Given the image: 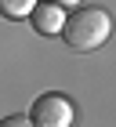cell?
I'll use <instances>...</instances> for the list:
<instances>
[{"instance_id":"obj_1","label":"cell","mask_w":116,"mask_h":127,"mask_svg":"<svg viewBox=\"0 0 116 127\" xmlns=\"http://www.w3.org/2000/svg\"><path fill=\"white\" fill-rule=\"evenodd\" d=\"M58 36L65 40L69 51H80V55L98 51L109 36H113V15H109L105 7H94V4H87V7L76 4V7L65 15Z\"/></svg>"},{"instance_id":"obj_2","label":"cell","mask_w":116,"mask_h":127,"mask_svg":"<svg viewBox=\"0 0 116 127\" xmlns=\"http://www.w3.org/2000/svg\"><path fill=\"white\" fill-rule=\"evenodd\" d=\"M29 120L36 127H69L76 120V109L69 102L65 95H58V91H47V95H40L33 105H29Z\"/></svg>"},{"instance_id":"obj_3","label":"cell","mask_w":116,"mask_h":127,"mask_svg":"<svg viewBox=\"0 0 116 127\" xmlns=\"http://www.w3.org/2000/svg\"><path fill=\"white\" fill-rule=\"evenodd\" d=\"M29 22L40 36H58L62 33V22H65V7H58L51 0H36V7L29 11Z\"/></svg>"},{"instance_id":"obj_4","label":"cell","mask_w":116,"mask_h":127,"mask_svg":"<svg viewBox=\"0 0 116 127\" xmlns=\"http://www.w3.org/2000/svg\"><path fill=\"white\" fill-rule=\"evenodd\" d=\"M36 7V0H0V15L11 22H18V18H29V11Z\"/></svg>"},{"instance_id":"obj_5","label":"cell","mask_w":116,"mask_h":127,"mask_svg":"<svg viewBox=\"0 0 116 127\" xmlns=\"http://www.w3.org/2000/svg\"><path fill=\"white\" fill-rule=\"evenodd\" d=\"M0 127H36V124L29 120V113H11V116L0 120Z\"/></svg>"},{"instance_id":"obj_6","label":"cell","mask_w":116,"mask_h":127,"mask_svg":"<svg viewBox=\"0 0 116 127\" xmlns=\"http://www.w3.org/2000/svg\"><path fill=\"white\" fill-rule=\"evenodd\" d=\"M51 4H58V7H76V4H84V0H51Z\"/></svg>"}]
</instances>
